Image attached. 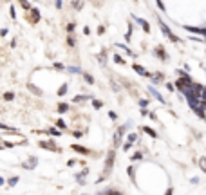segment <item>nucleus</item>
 Returning <instances> with one entry per match:
<instances>
[{
  "instance_id": "nucleus-39",
  "label": "nucleus",
  "mask_w": 206,
  "mask_h": 195,
  "mask_svg": "<svg viewBox=\"0 0 206 195\" xmlns=\"http://www.w3.org/2000/svg\"><path fill=\"white\" fill-rule=\"evenodd\" d=\"M166 195H172V190H168V192H166Z\"/></svg>"
},
{
  "instance_id": "nucleus-40",
  "label": "nucleus",
  "mask_w": 206,
  "mask_h": 195,
  "mask_svg": "<svg viewBox=\"0 0 206 195\" xmlns=\"http://www.w3.org/2000/svg\"><path fill=\"white\" fill-rule=\"evenodd\" d=\"M98 195H105V192H100V193H98Z\"/></svg>"
},
{
  "instance_id": "nucleus-32",
  "label": "nucleus",
  "mask_w": 206,
  "mask_h": 195,
  "mask_svg": "<svg viewBox=\"0 0 206 195\" xmlns=\"http://www.w3.org/2000/svg\"><path fill=\"white\" fill-rule=\"evenodd\" d=\"M98 60H100V61H101V63H105V53H101V54H100V56H98Z\"/></svg>"
},
{
  "instance_id": "nucleus-4",
  "label": "nucleus",
  "mask_w": 206,
  "mask_h": 195,
  "mask_svg": "<svg viewBox=\"0 0 206 195\" xmlns=\"http://www.w3.org/2000/svg\"><path fill=\"white\" fill-rule=\"evenodd\" d=\"M36 164H38V157L31 156L25 163H24V168H25V170H35V168H36Z\"/></svg>"
},
{
  "instance_id": "nucleus-28",
  "label": "nucleus",
  "mask_w": 206,
  "mask_h": 195,
  "mask_svg": "<svg viewBox=\"0 0 206 195\" xmlns=\"http://www.w3.org/2000/svg\"><path fill=\"white\" fill-rule=\"evenodd\" d=\"M72 7H74V9H82L83 4H82V2H72Z\"/></svg>"
},
{
  "instance_id": "nucleus-8",
  "label": "nucleus",
  "mask_w": 206,
  "mask_h": 195,
  "mask_svg": "<svg viewBox=\"0 0 206 195\" xmlns=\"http://www.w3.org/2000/svg\"><path fill=\"white\" fill-rule=\"evenodd\" d=\"M148 90H150V94H152V96L156 98L157 101H161V103H165V98L161 96V94H159V92L156 90V89H154V87H148Z\"/></svg>"
},
{
  "instance_id": "nucleus-30",
  "label": "nucleus",
  "mask_w": 206,
  "mask_h": 195,
  "mask_svg": "<svg viewBox=\"0 0 206 195\" xmlns=\"http://www.w3.org/2000/svg\"><path fill=\"white\" fill-rule=\"evenodd\" d=\"M56 125H58L60 128H65V121H63V119H58V121H56Z\"/></svg>"
},
{
  "instance_id": "nucleus-9",
  "label": "nucleus",
  "mask_w": 206,
  "mask_h": 195,
  "mask_svg": "<svg viewBox=\"0 0 206 195\" xmlns=\"http://www.w3.org/2000/svg\"><path fill=\"white\" fill-rule=\"evenodd\" d=\"M27 89H29V90H31L33 94H36V96H42V94H43V92H42V89H38V87H35L33 83H27Z\"/></svg>"
},
{
  "instance_id": "nucleus-6",
  "label": "nucleus",
  "mask_w": 206,
  "mask_h": 195,
  "mask_svg": "<svg viewBox=\"0 0 206 195\" xmlns=\"http://www.w3.org/2000/svg\"><path fill=\"white\" fill-rule=\"evenodd\" d=\"M38 20H40V11L33 7V9L29 11V22H31V24H38Z\"/></svg>"
},
{
  "instance_id": "nucleus-2",
  "label": "nucleus",
  "mask_w": 206,
  "mask_h": 195,
  "mask_svg": "<svg viewBox=\"0 0 206 195\" xmlns=\"http://www.w3.org/2000/svg\"><path fill=\"white\" fill-rule=\"evenodd\" d=\"M127 127H128V123H127V125H123V127H120V128H118V132L114 134V148H116V146L120 145L121 137L125 136V130H127Z\"/></svg>"
},
{
  "instance_id": "nucleus-20",
  "label": "nucleus",
  "mask_w": 206,
  "mask_h": 195,
  "mask_svg": "<svg viewBox=\"0 0 206 195\" xmlns=\"http://www.w3.org/2000/svg\"><path fill=\"white\" fill-rule=\"evenodd\" d=\"M143 128H145V132H146L148 136H152V137H157V134H156V132H154V130H152L150 127H143Z\"/></svg>"
},
{
  "instance_id": "nucleus-37",
  "label": "nucleus",
  "mask_w": 206,
  "mask_h": 195,
  "mask_svg": "<svg viewBox=\"0 0 206 195\" xmlns=\"http://www.w3.org/2000/svg\"><path fill=\"white\" fill-rule=\"evenodd\" d=\"M130 146H132V145H130V143H125V145H123V150H128V148H130Z\"/></svg>"
},
{
  "instance_id": "nucleus-14",
  "label": "nucleus",
  "mask_w": 206,
  "mask_h": 195,
  "mask_svg": "<svg viewBox=\"0 0 206 195\" xmlns=\"http://www.w3.org/2000/svg\"><path fill=\"white\" fill-rule=\"evenodd\" d=\"M18 181H20V177H18V175L11 177V179H9V181H7V186H11V188H13V186H15V184H17V182H18Z\"/></svg>"
},
{
  "instance_id": "nucleus-21",
  "label": "nucleus",
  "mask_w": 206,
  "mask_h": 195,
  "mask_svg": "<svg viewBox=\"0 0 206 195\" xmlns=\"http://www.w3.org/2000/svg\"><path fill=\"white\" fill-rule=\"evenodd\" d=\"M45 132H47V134H51V136H60V130H56V128H49V130H45Z\"/></svg>"
},
{
  "instance_id": "nucleus-11",
  "label": "nucleus",
  "mask_w": 206,
  "mask_h": 195,
  "mask_svg": "<svg viewBox=\"0 0 206 195\" xmlns=\"http://www.w3.org/2000/svg\"><path fill=\"white\" fill-rule=\"evenodd\" d=\"M69 109H71V107H69L67 103H60V105H58V114H65V112H69Z\"/></svg>"
},
{
  "instance_id": "nucleus-17",
  "label": "nucleus",
  "mask_w": 206,
  "mask_h": 195,
  "mask_svg": "<svg viewBox=\"0 0 206 195\" xmlns=\"http://www.w3.org/2000/svg\"><path fill=\"white\" fill-rule=\"evenodd\" d=\"M67 89H69V85H67V83H63L62 87H60V90H58V96H65V92H67Z\"/></svg>"
},
{
  "instance_id": "nucleus-10",
  "label": "nucleus",
  "mask_w": 206,
  "mask_h": 195,
  "mask_svg": "<svg viewBox=\"0 0 206 195\" xmlns=\"http://www.w3.org/2000/svg\"><path fill=\"white\" fill-rule=\"evenodd\" d=\"M134 71H136L138 74H141V76H150V74H148V72L145 71V69L141 67V65H136V63H134Z\"/></svg>"
},
{
  "instance_id": "nucleus-26",
  "label": "nucleus",
  "mask_w": 206,
  "mask_h": 195,
  "mask_svg": "<svg viewBox=\"0 0 206 195\" xmlns=\"http://www.w3.org/2000/svg\"><path fill=\"white\" fill-rule=\"evenodd\" d=\"M92 105H94V109H101V107H103V103H101V101H98V99H94V101H92Z\"/></svg>"
},
{
  "instance_id": "nucleus-16",
  "label": "nucleus",
  "mask_w": 206,
  "mask_h": 195,
  "mask_svg": "<svg viewBox=\"0 0 206 195\" xmlns=\"http://www.w3.org/2000/svg\"><path fill=\"white\" fill-rule=\"evenodd\" d=\"M83 79L89 83V85H94V78L90 76V74H87V72H83Z\"/></svg>"
},
{
  "instance_id": "nucleus-35",
  "label": "nucleus",
  "mask_w": 206,
  "mask_h": 195,
  "mask_svg": "<svg viewBox=\"0 0 206 195\" xmlns=\"http://www.w3.org/2000/svg\"><path fill=\"white\" fill-rule=\"evenodd\" d=\"M114 61H118V63H125L123 60L120 58V56H114Z\"/></svg>"
},
{
  "instance_id": "nucleus-41",
  "label": "nucleus",
  "mask_w": 206,
  "mask_h": 195,
  "mask_svg": "<svg viewBox=\"0 0 206 195\" xmlns=\"http://www.w3.org/2000/svg\"><path fill=\"white\" fill-rule=\"evenodd\" d=\"M0 150H2V146H0Z\"/></svg>"
},
{
  "instance_id": "nucleus-36",
  "label": "nucleus",
  "mask_w": 206,
  "mask_h": 195,
  "mask_svg": "<svg viewBox=\"0 0 206 195\" xmlns=\"http://www.w3.org/2000/svg\"><path fill=\"white\" fill-rule=\"evenodd\" d=\"M54 69H60V71H62L63 65H62V63H54Z\"/></svg>"
},
{
  "instance_id": "nucleus-18",
  "label": "nucleus",
  "mask_w": 206,
  "mask_h": 195,
  "mask_svg": "<svg viewBox=\"0 0 206 195\" xmlns=\"http://www.w3.org/2000/svg\"><path fill=\"white\" fill-rule=\"evenodd\" d=\"M83 99H90V96H82V94H80V96H76V98H74L72 101H74V103H82Z\"/></svg>"
},
{
  "instance_id": "nucleus-27",
  "label": "nucleus",
  "mask_w": 206,
  "mask_h": 195,
  "mask_svg": "<svg viewBox=\"0 0 206 195\" xmlns=\"http://www.w3.org/2000/svg\"><path fill=\"white\" fill-rule=\"evenodd\" d=\"M136 139H138V136H136V134H130V136H128V141H127V143H130V145H132V143H134Z\"/></svg>"
},
{
  "instance_id": "nucleus-31",
  "label": "nucleus",
  "mask_w": 206,
  "mask_h": 195,
  "mask_svg": "<svg viewBox=\"0 0 206 195\" xmlns=\"http://www.w3.org/2000/svg\"><path fill=\"white\" fill-rule=\"evenodd\" d=\"M148 105V99H139V107H146Z\"/></svg>"
},
{
  "instance_id": "nucleus-19",
  "label": "nucleus",
  "mask_w": 206,
  "mask_h": 195,
  "mask_svg": "<svg viewBox=\"0 0 206 195\" xmlns=\"http://www.w3.org/2000/svg\"><path fill=\"white\" fill-rule=\"evenodd\" d=\"M4 99H6V101H13V99H15V94H13V92H4Z\"/></svg>"
},
{
  "instance_id": "nucleus-38",
  "label": "nucleus",
  "mask_w": 206,
  "mask_h": 195,
  "mask_svg": "<svg viewBox=\"0 0 206 195\" xmlns=\"http://www.w3.org/2000/svg\"><path fill=\"white\" fill-rule=\"evenodd\" d=\"M4 182H6V181H4V177H0V188L4 186Z\"/></svg>"
},
{
  "instance_id": "nucleus-29",
  "label": "nucleus",
  "mask_w": 206,
  "mask_h": 195,
  "mask_svg": "<svg viewBox=\"0 0 206 195\" xmlns=\"http://www.w3.org/2000/svg\"><path fill=\"white\" fill-rule=\"evenodd\" d=\"M141 159V152H136L134 156H132V161H139Z\"/></svg>"
},
{
  "instance_id": "nucleus-15",
  "label": "nucleus",
  "mask_w": 206,
  "mask_h": 195,
  "mask_svg": "<svg viewBox=\"0 0 206 195\" xmlns=\"http://www.w3.org/2000/svg\"><path fill=\"white\" fill-rule=\"evenodd\" d=\"M67 45H69V47H76V38L69 35V36H67Z\"/></svg>"
},
{
  "instance_id": "nucleus-3",
  "label": "nucleus",
  "mask_w": 206,
  "mask_h": 195,
  "mask_svg": "<svg viewBox=\"0 0 206 195\" xmlns=\"http://www.w3.org/2000/svg\"><path fill=\"white\" fill-rule=\"evenodd\" d=\"M38 146L40 148H45V150H51V152H60V148L56 145H53V141H40Z\"/></svg>"
},
{
  "instance_id": "nucleus-5",
  "label": "nucleus",
  "mask_w": 206,
  "mask_h": 195,
  "mask_svg": "<svg viewBox=\"0 0 206 195\" xmlns=\"http://www.w3.org/2000/svg\"><path fill=\"white\" fill-rule=\"evenodd\" d=\"M159 24H161V31H163V33H165V35H166V36H168L170 40H172V42H179V40H177V36H175V35L170 31V27H168L166 24H163V22H159Z\"/></svg>"
},
{
  "instance_id": "nucleus-7",
  "label": "nucleus",
  "mask_w": 206,
  "mask_h": 195,
  "mask_svg": "<svg viewBox=\"0 0 206 195\" xmlns=\"http://www.w3.org/2000/svg\"><path fill=\"white\" fill-rule=\"evenodd\" d=\"M71 148H72L74 152L82 154V156H89V154H90V150H89V148H85V146H80V145H71Z\"/></svg>"
},
{
  "instance_id": "nucleus-1",
  "label": "nucleus",
  "mask_w": 206,
  "mask_h": 195,
  "mask_svg": "<svg viewBox=\"0 0 206 195\" xmlns=\"http://www.w3.org/2000/svg\"><path fill=\"white\" fill-rule=\"evenodd\" d=\"M114 157H116V152H114V148L112 150H109V154H107V161H105V170H103V175L98 179V182L103 181L105 177L110 175V170H112V166H114Z\"/></svg>"
},
{
  "instance_id": "nucleus-25",
  "label": "nucleus",
  "mask_w": 206,
  "mask_h": 195,
  "mask_svg": "<svg viewBox=\"0 0 206 195\" xmlns=\"http://www.w3.org/2000/svg\"><path fill=\"white\" fill-rule=\"evenodd\" d=\"M74 27H76V25H74V22H71V24L67 25V31H69V35H71V33H74Z\"/></svg>"
},
{
  "instance_id": "nucleus-22",
  "label": "nucleus",
  "mask_w": 206,
  "mask_h": 195,
  "mask_svg": "<svg viewBox=\"0 0 206 195\" xmlns=\"http://www.w3.org/2000/svg\"><path fill=\"white\" fill-rule=\"evenodd\" d=\"M20 6H22V7H24V9H25V11H31V9H33V6H31L29 2H22Z\"/></svg>"
},
{
  "instance_id": "nucleus-12",
  "label": "nucleus",
  "mask_w": 206,
  "mask_h": 195,
  "mask_svg": "<svg viewBox=\"0 0 206 195\" xmlns=\"http://www.w3.org/2000/svg\"><path fill=\"white\" fill-rule=\"evenodd\" d=\"M136 22H138L139 25H143V29L146 31V33L150 31V27H148V22H146V20H143V18H136Z\"/></svg>"
},
{
  "instance_id": "nucleus-23",
  "label": "nucleus",
  "mask_w": 206,
  "mask_h": 195,
  "mask_svg": "<svg viewBox=\"0 0 206 195\" xmlns=\"http://www.w3.org/2000/svg\"><path fill=\"white\" fill-rule=\"evenodd\" d=\"M67 71H69V72H72V74H78V72H80L82 69H80V67H69Z\"/></svg>"
},
{
  "instance_id": "nucleus-24",
  "label": "nucleus",
  "mask_w": 206,
  "mask_h": 195,
  "mask_svg": "<svg viewBox=\"0 0 206 195\" xmlns=\"http://www.w3.org/2000/svg\"><path fill=\"white\" fill-rule=\"evenodd\" d=\"M0 130H6V132H11L13 128H11V127H7V125H4V123H0ZM13 132H15V130H13Z\"/></svg>"
},
{
  "instance_id": "nucleus-13",
  "label": "nucleus",
  "mask_w": 206,
  "mask_h": 195,
  "mask_svg": "<svg viewBox=\"0 0 206 195\" xmlns=\"http://www.w3.org/2000/svg\"><path fill=\"white\" fill-rule=\"evenodd\" d=\"M156 54H159V58H161V60L168 58V56H166V53L163 51V47H157V49H156Z\"/></svg>"
},
{
  "instance_id": "nucleus-34",
  "label": "nucleus",
  "mask_w": 206,
  "mask_h": 195,
  "mask_svg": "<svg viewBox=\"0 0 206 195\" xmlns=\"http://www.w3.org/2000/svg\"><path fill=\"white\" fill-rule=\"evenodd\" d=\"M109 116H110V119H116V117H118V114H116V112H109Z\"/></svg>"
},
{
  "instance_id": "nucleus-33",
  "label": "nucleus",
  "mask_w": 206,
  "mask_h": 195,
  "mask_svg": "<svg viewBox=\"0 0 206 195\" xmlns=\"http://www.w3.org/2000/svg\"><path fill=\"white\" fill-rule=\"evenodd\" d=\"M201 168L206 170V159H201Z\"/></svg>"
}]
</instances>
